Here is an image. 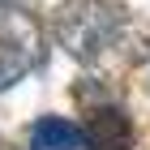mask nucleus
Wrapping results in <instances>:
<instances>
[{
    "label": "nucleus",
    "instance_id": "f257e3e1",
    "mask_svg": "<svg viewBox=\"0 0 150 150\" xmlns=\"http://www.w3.org/2000/svg\"><path fill=\"white\" fill-rule=\"evenodd\" d=\"M125 30V4L116 0H69L56 13V43L81 64H99Z\"/></svg>",
    "mask_w": 150,
    "mask_h": 150
},
{
    "label": "nucleus",
    "instance_id": "39448f33",
    "mask_svg": "<svg viewBox=\"0 0 150 150\" xmlns=\"http://www.w3.org/2000/svg\"><path fill=\"white\" fill-rule=\"evenodd\" d=\"M0 4H22V0H0Z\"/></svg>",
    "mask_w": 150,
    "mask_h": 150
},
{
    "label": "nucleus",
    "instance_id": "20e7f679",
    "mask_svg": "<svg viewBox=\"0 0 150 150\" xmlns=\"http://www.w3.org/2000/svg\"><path fill=\"white\" fill-rule=\"evenodd\" d=\"M30 150H86L81 125H73L64 116H39L30 125Z\"/></svg>",
    "mask_w": 150,
    "mask_h": 150
},
{
    "label": "nucleus",
    "instance_id": "7ed1b4c3",
    "mask_svg": "<svg viewBox=\"0 0 150 150\" xmlns=\"http://www.w3.org/2000/svg\"><path fill=\"white\" fill-rule=\"evenodd\" d=\"M86 150H133V125L120 107H99V112L81 125Z\"/></svg>",
    "mask_w": 150,
    "mask_h": 150
},
{
    "label": "nucleus",
    "instance_id": "f03ea898",
    "mask_svg": "<svg viewBox=\"0 0 150 150\" xmlns=\"http://www.w3.org/2000/svg\"><path fill=\"white\" fill-rule=\"evenodd\" d=\"M43 64V30L17 4H0V90H9Z\"/></svg>",
    "mask_w": 150,
    "mask_h": 150
}]
</instances>
